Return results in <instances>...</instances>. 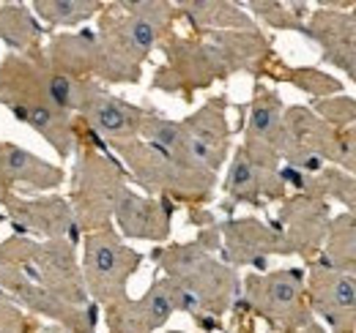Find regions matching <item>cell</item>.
I'll return each instance as SVG.
<instances>
[{
    "instance_id": "cell-1",
    "label": "cell",
    "mask_w": 356,
    "mask_h": 333,
    "mask_svg": "<svg viewBox=\"0 0 356 333\" xmlns=\"http://www.w3.org/2000/svg\"><path fill=\"white\" fill-rule=\"evenodd\" d=\"M0 104L11 112L14 121L28 123L55 148L60 159H69L77 142V126L72 115L52 107L47 99L42 77V55H6L0 63Z\"/></svg>"
},
{
    "instance_id": "cell-2",
    "label": "cell",
    "mask_w": 356,
    "mask_h": 333,
    "mask_svg": "<svg viewBox=\"0 0 356 333\" xmlns=\"http://www.w3.org/2000/svg\"><path fill=\"white\" fill-rule=\"evenodd\" d=\"M124 14L104 22L99 39V77L107 83H137L140 63L162 36L170 6L168 3H121Z\"/></svg>"
},
{
    "instance_id": "cell-3",
    "label": "cell",
    "mask_w": 356,
    "mask_h": 333,
    "mask_svg": "<svg viewBox=\"0 0 356 333\" xmlns=\"http://www.w3.org/2000/svg\"><path fill=\"white\" fill-rule=\"evenodd\" d=\"M115 151L132 169L134 180L154 194H176V197H209L214 189V172L192 162H181L168 151L145 142L129 139L115 142Z\"/></svg>"
},
{
    "instance_id": "cell-4",
    "label": "cell",
    "mask_w": 356,
    "mask_h": 333,
    "mask_svg": "<svg viewBox=\"0 0 356 333\" xmlns=\"http://www.w3.org/2000/svg\"><path fill=\"white\" fill-rule=\"evenodd\" d=\"M124 166L104 151H86L80 153V162L74 166V183H72V210L77 216L80 230H102L107 227L113 210L118 205L127 183H124Z\"/></svg>"
},
{
    "instance_id": "cell-5",
    "label": "cell",
    "mask_w": 356,
    "mask_h": 333,
    "mask_svg": "<svg viewBox=\"0 0 356 333\" xmlns=\"http://www.w3.org/2000/svg\"><path fill=\"white\" fill-rule=\"evenodd\" d=\"M143 254L121 244L115 230L102 227L88 232L86 238V257H83V282L86 292L96 298V303L113 306L127 298V284L134 276Z\"/></svg>"
},
{
    "instance_id": "cell-6",
    "label": "cell",
    "mask_w": 356,
    "mask_h": 333,
    "mask_svg": "<svg viewBox=\"0 0 356 333\" xmlns=\"http://www.w3.org/2000/svg\"><path fill=\"white\" fill-rule=\"evenodd\" d=\"M305 273L299 268L250 276L247 279V298L250 306L264 314L268 325L277 331L293 333L310 323V311L305 306Z\"/></svg>"
},
{
    "instance_id": "cell-7",
    "label": "cell",
    "mask_w": 356,
    "mask_h": 333,
    "mask_svg": "<svg viewBox=\"0 0 356 333\" xmlns=\"http://www.w3.org/2000/svg\"><path fill=\"white\" fill-rule=\"evenodd\" d=\"M8 219L17 238H44V241H80V224L72 205L63 197H39V200H22L17 194L6 203Z\"/></svg>"
},
{
    "instance_id": "cell-8",
    "label": "cell",
    "mask_w": 356,
    "mask_h": 333,
    "mask_svg": "<svg viewBox=\"0 0 356 333\" xmlns=\"http://www.w3.org/2000/svg\"><path fill=\"white\" fill-rule=\"evenodd\" d=\"M93 134H104L113 142H129L140 137V128L145 121V112L140 107H132L115 96H110L104 87L88 83V90L83 96V104L77 110Z\"/></svg>"
},
{
    "instance_id": "cell-9",
    "label": "cell",
    "mask_w": 356,
    "mask_h": 333,
    "mask_svg": "<svg viewBox=\"0 0 356 333\" xmlns=\"http://www.w3.org/2000/svg\"><path fill=\"white\" fill-rule=\"evenodd\" d=\"M173 311H176L173 292L168 279H162L140 300L124 298L107 306V325L110 333H154L173 317Z\"/></svg>"
},
{
    "instance_id": "cell-10",
    "label": "cell",
    "mask_w": 356,
    "mask_h": 333,
    "mask_svg": "<svg viewBox=\"0 0 356 333\" xmlns=\"http://www.w3.org/2000/svg\"><path fill=\"white\" fill-rule=\"evenodd\" d=\"M184 131L189 137V153L200 166L217 172L227 153V121H225V101L214 99L192 118L184 121Z\"/></svg>"
},
{
    "instance_id": "cell-11",
    "label": "cell",
    "mask_w": 356,
    "mask_h": 333,
    "mask_svg": "<svg viewBox=\"0 0 356 333\" xmlns=\"http://www.w3.org/2000/svg\"><path fill=\"white\" fill-rule=\"evenodd\" d=\"M47 69L66 74L72 80H88L99 71V39L93 31L80 33H60L52 36L42 52Z\"/></svg>"
},
{
    "instance_id": "cell-12",
    "label": "cell",
    "mask_w": 356,
    "mask_h": 333,
    "mask_svg": "<svg viewBox=\"0 0 356 333\" xmlns=\"http://www.w3.org/2000/svg\"><path fill=\"white\" fill-rule=\"evenodd\" d=\"M170 213L173 205L170 203H156L148 197L134 194L127 186L118 205L113 210L118 227L124 235L129 238H143V241H162L170 232Z\"/></svg>"
},
{
    "instance_id": "cell-13",
    "label": "cell",
    "mask_w": 356,
    "mask_h": 333,
    "mask_svg": "<svg viewBox=\"0 0 356 333\" xmlns=\"http://www.w3.org/2000/svg\"><path fill=\"white\" fill-rule=\"evenodd\" d=\"M0 169L8 183H17V186L33 189V191H52L63 183L60 166L49 164L42 156H36L19 145H11V142H0Z\"/></svg>"
},
{
    "instance_id": "cell-14",
    "label": "cell",
    "mask_w": 356,
    "mask_h": 333,
    "mask_svg": "<svg viewBox=\"0 0 356 333\" xmlns=\"http://www.w3.org/2000/svg\"><path fill=\"white\" fill-rule=\"evenodd\" d=\"M288 244L266 230L261 221H236L227 224V259L236 265H255V268H266V257L271 251H288Z\"/></svg>"
},
{
    "instance_id": "cell-15",
    "label": "cell",
    "mask_w": 356,
    "mask_h": 333,
    "mask_svg": "<svg viewBox=\"0 0 356 333\" xmlns=\"http://www.w3.org/2000/svg\"><path fill=\"white\" fill-rule=\"evenodd\" d=\"M225 191H227L233 200L261 203V197H280V194H282V180H280L277 172L252 164L250 156H247L244 148H241V151H236V156H233Z\"/></svg>"
},
{
    "instance_id": "cell-16",
    "label": "cell",
    "mask_w": 356,
    "mask_h": 333,
    "mask_svg": "<svg viewBox=\"0 0 356 333\" xmlns=\"http://www.w3.org/2000/svg\"><path fill=\"white\" fill-rule=\"evenodd\" d=\"M44 28L39 17L31 11V6L22 3H3L0 6V39L14 49V55L39 58L42 49L36 44L42 42Z\"/></svg>"
},
{
    "instance_id": "cell-17",
    "label": "cell",
    "mask_w": 356,
    "mask_h": 333,
    "mask_svg": "<svg viewBox=\"0 0 356 333\" xmlns=\"http://www.w3.org/2000/svg\"><path fill=\"white\" fill-rule=\"evenodd\" d=\"M312 300L315 309L332 325L340 328L348 317L356 314V279L340 273H321L312 279Z\"/></svg>"
},
{
    "instance_id": "cell-18",
    "label": "cell",
    "mask_w": 356,
    "mask_h": 333,
    "mask_svg": "<svg viewBox=\"0 0 356 333\" xmlns=\"http://www.w3.org/2000/svg\"><path fill=\"white\" fill-rule=\"evenodd\" d=\"M102 8L96 0H36L31 11L49 25H80Z\"/></svg>"
},
{
    "instance_id": "cell-19",
    "label": "cell",
    "mask_w": 356,
    "mask_h": 333,
    "mask_svg": "<svg viewBox=\"0 0 356 333\" xmlns=\"http://www.w3.org/2000/svg\"><path fill=\"white\" fill-rule=\"evenodd\" d=\"M323 265L326 268H356V219L343 216L334 221Z\"/></svg>"
},
{
    "instance_id": "cell-20",
    "label": "cell",
    "mask_w": 356,
    "mask_h": 333,
    "mask_svg": "<svg viewBox=\"0 0 356 333\" xmlns=\"http://www.w3.org/2000/svg\"><path fill=\"white\" fill-rule=\"evenodd\" d=\"M184 8L192 19H203L211 25H247V17L227 3H189Z\"/></svg>"
},
{
    "instance_id": "cell-21",
    "label": "cell",
    "mask_w": 356,
    "mask_h": 333,
    "mask_svg": "<svg viewBox=\"0 0 356 333\" xmlns=\"http://www.w3.org/2000/svg\"><path fill=\"white\" fill-rule=\"evenodd\" d=\"M31 323L11 295L0 290V333H28Z\"/></svg>"
},
{
    "instance_id": "cell-22",
    "label": "cell",
    "mask_w": 356,
    "mask_h": 333,
    "mask_svg": "<svg viewBox=\"0 0 356 333\" xmlns=\"http://www.w3.org/2000/svg\"><path fill=\"white\" fill-rule=\"evenodd\" d=\"M8 197H11V183L6 180V175H3V169H0V205H6Z\"/></svg>"
},
{
    "instance_id": "cell-23",
    "label": "cell",
    "mask_w": 356,
    "mask_h": 333,
    "mask_svg": "<svg viewBox=\"0 0 356 333\" xmlns=\"http://www.w3.org/2000/svg\"><path fill=\"white\" fill-rule=\"evenodd\" d=\"M0 271H3V259H0Z\"/></svg>"
},
{
    "instance_id": "cell-24",
    "label": "cell",
    "mask_w": 356,
    "mask_h": 333,
    "mask_svg": "<svg viewBox=\"0 0 356 333\" xmlns=\"http://www.w3.org/2000/svg\"><path fill=\"white\" fill-rule=\"evenodd\" d=\"M176 333H181V331H176Z\"/></svg>"
}]
</instances>
